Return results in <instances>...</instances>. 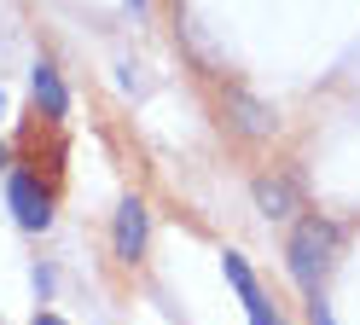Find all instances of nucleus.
I'll return each instance as SVG.
<instances>
[{
	"label": "nucleus",
	"mask_w": 360,
	"mask_h": 325,
	"mask_svg": "<svg viewBox=\"0 0 360 325\" xmlns=\"http://www.w3.org/2000/svg\"><path fill=\"white\" fill-rule=\"evenodd\" d=\"M12 215H18V227H30V232H41V227L53 221L47 192L35 186V174H12Z\"/></svg>",
	"instance_id": "2"
},
{
	"label": "nucleus",
	"mask_w": 360,
	"mask_h": 325,
	"mask_svg": "<svg viewBox=\"0 0 360 325\" xmlns=\"http://www.w3.org/2000/svg\"><path fill=\"white\" fill-rule=\"evenodd\" d=\"M238 116H233V122L244 128V134H250V139H267V134H274V110H267V105H256L250 99V93H233V99H227Z\"/></svg>",
	"instance_id": "5"
},
{
	"label": "nucleus",
	"mask_w": 360,
	"mask_h": 325,
	"mask_svg": "<svg viewBox=\"0 0 360 325\" xmlns=\"http://www.w3.org/2000/svg\"><path fill=\"white\" fill-rule=\"evenodd\" d=\"M274 325H279V319H274Z\"/></svg>",
	"instance_id": "12"
},
{
	"label": "nucleus",
	"mask_w": 360,
	"mask_h": 325,
	"mask_svg": "<svg viewBox=\"0 0 360 325\" xmlns=\"http://www.w3.org/2000/svg\"><path fill=\"white\" fill-rule=\"evenodd\" d=\"M0 169H6V146H0Z\"/></svg>",
	"instance_id": "10"
},
{
	"label": "nucleus",
	"mask_w": 360,
	"mask_h": 325,
	"mask_svg": "<svg viewBox=\"0 0 360 325\" xmlns=\"http://www.w3.org/2000/svg\"><path fill=\"white\" fill-rule=\"evenodd\" d=\"M117 255L122 262L146 255V203L140 198H122V209H117Z\"/></svg>",
	"instance_id": "4"
},
{
	"label": "nucleus",
	"mask_w": 360,
	"mask_h": 325,
	"mask_svg": "<svg viewBox=\"0 0 360 325\" xmlns=\"http://www.w3.org/2000/svg\"><path fill=\"white\" fill-rule=\"evenodd\" d=\"M35 325H64V319L58 314H35Z\"/></svg>",
	"instance_id": "8"
},
{
	"label": "nucleus",
	"mask_w": 360,
	"mask_h": 325,
	"mask_svg": "<svg viewBox=\"0 0 360 325\" xmlns=\"http://www.w3.org/2000/svg\"><path fill=\"white\" fill-rule=\"evenodd\" d=\"M314 325H331V314H326V302H314Z\"/></svg>",
	"instance_id": "7"
},
{
	"label": "nucleus",
	"mask_w": 360,
	"mask_h": 325,
	"mask_svg": "<svg viewBox=\"0 0 360 325\" xmlns=\"http://www.w3.org/2000/svg\"><path fill=\"white\" fill-rule=\"evenodd\" d=\"M337 250H343V232H337V221H326V215H302L297 232H290V279H297V285L314 296V291H320V279L331 273Z\"/></svg>",
	"instance_id": "1"
},
{
	"label": "nucleus",
	"mask_w": 360,
	"mask_h": 325,
	"mask_svg": "<svg viewBox=\"0 0 360 325\" xmlns=\"http://www.w3.org/2000/svg\"><path fill=\"white\" fill-rule=\"evenodd\" d=\"M0 116H6V93H0Z\"/></svg>",
	"instance_id": "9"
},
{
	"label": "nucleus",
	"mask_w": 360,
	"mask_h": 325,
	"mask_svg": "<svg viewBox=\"0 0 360 325\" xmlns=\"http://www.w3.org/2000/svg\"><path fill=\"white\" fill-rule=\"evenodd\" d=\"M30 87H35V99L47 105V116H64V110H70V93H64V82H58V70H53V64H35Z\"/></svg>",
	"instance_id": "6"
},
{
	"label": "nucleus",
	"mask_w": 360,
	"mask_h": 325,
	"mask_svg": "<svg viewBox=\"0 0 360 325\" xmlns=\"http://www.w3.org/2000/svg\"><path fill=\"white\" fill-rule=\"evenodd\" d=\"M128 6H146V0H128Z\"/></svg>",
	"instance_id": "11"
},
{
	"label": "nucleus",
	"mask_w": 360,
	"mask_h": 325,
	"mask_svg": "<svg viewBox=\"0 0 360 325\" xmlns=\"http://www.w3.org/2000/svg\"><path fill=\"white\" fill-rule=\"evenodd\" d=\"M256 209H262L267 221H279V215H290V209H302L297 180H290V174H262V180H256Z\"/></svg>",
	"instance_id": "3"
}]
</instances>
